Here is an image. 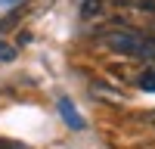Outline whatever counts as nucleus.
<instances>
[{
  "instance_id": "1",
  "label": "nucleus",
  "mask_w": 155,
  "mask_h": 149,
  "mask_svg": "<svg viewBox=\"0 0 155 149\" xmlns=\"http://www.w3.org/2000/svg\"><path fill=\"white\" fill-rule=\"evenodd\" d=\"M99 44L106 50H112V53H121V56H155V44L134 34V31H109Z\"/></svg>"
},
{
  "instance_id": "2",
  "label": "nucleus",
  "mask_w": 155,
  "mask_h": 149,
  "mask_svg": "<svg viewBox=\"0 0 155 149\" xmlns=\"http://www.w3.org/2000/svg\"><path fill=\"white\" fill-rule=\"evenodd\" d=\"M56 109H59V115H62V121L68 124L71 131H84V118H81V112L74 109V103L68 96H59V103H56Z\"/></svg>"
},
{
  "instance_id": "3",
  "label": "nucleus",
  "mask_w": 155,
  "mask_h": 149,
  "mask_svg": "<svg viewBox=\"0 0 155 149\" xmlns=\"http://www.w3.org/2000/svg\"><path fill=\"white\" fill-rule=\"evenodd\" d=\"M137 84H140V90H146V93H155V68H146V71L137 78Z\"/></svg>"
},
{
  "instance_id": "4",
  "label": "nucleus",
  "mask_w": 155,
  "mask_h": 149,
  "mask_svg": "<svg viewBox=\"0 0 155 149\" xmlns=\"http://www.w3.org/2000/svg\"><path fill=\"white\" fill-rule=\"evenodd\" d=\"M99 9H102V0H84L81 3V16L93 19V16H99Z\"/></svg>"
},
{
  "instance_id": "5",
  "label": "nucleus",
  "mask_w": 155,
  "mask_h": 149,
  "mask_svg": "<svg viewBox=\"0 0 155 149\" xmlns=\"http://www.w3.org/2000/svg\"><path fill=\"white\" fill-rule=\"evenodd\" d=\"M12 59H16V47L0 41V62H12Z\"/></svg>"
},
{
  "instance_id": "6",
  "label": "nucleus",
  "mask_w": 155,
  "mask_h": 149,
  "mask_svg": "<svg viewBox=\"0 0 155 149\" xmlns=\"http://www.w3.org/2000/svg\"><path fill=\"white\" fill-rule=\"evenodd\" d=\"M121 3H130V6L143 9V12H155V0H121Z\"/></svg>"
},
{
  "instance_id": "7",
  "label": "nucleus",
  "mask_w": 155,
  "mask_h": 149,
  "mask_svg": "<svg viewBox=\"0 0 155 149\" xmlns=\"http://www.w3.org/2000/svg\"><path fill=\"white\" fill-rule=\"evenodd\" d=\"M0 149H28V146L19 143V140H6V137H3V140H0Z\"/></svg>"
},
{
  "instance_id": "8",
  "label": "nucleus",
  "mask_w": 155,
  "mask_h": 149,
  "mask_svg": "<svg viewBox=\"0 0 155 149\" xmlns=\"http://www.w3.org/2000/svg\"><path fill=\"white\" fill-rule=\"evenodd\" d=\"M0 3H3V6H12V3H19V0H0Z\"/></svg>"
}]
</instances>
